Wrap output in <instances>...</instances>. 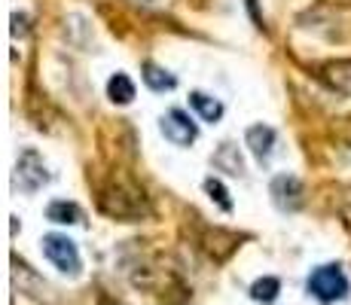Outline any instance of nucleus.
Returning a JSON list of instances; mask_svg holds the SVG:
<instances>
[{"mask_svg":"<svg viewBox=\"0 0 351 305\" xmlns=\"http://www.w3.org/2000/svg\"><path fill=\"white\" fill-rule=\"evenodd\" d=\"M308 293L318 302H339L348 293V278L339 266H318L308 275Z\"/></svg>","mask_w":351,"mask_h":305,"instance_id":"obj_1","label":"nucleus"},{"mask_svg":"<svg viewBox=\"0 0 351 305\" xmlns=\"http://www.w3.org/2000/svg\"><path fill=\"white\" fill-rule=\"evenodd\" d=\"M43 254L58 272L64 275H80V250L67 235H46L43 239Z\"/></svg>","mask_w":351,"mask_h":305,"instance_id":"obj_2","label":"nucleus"},{"mask_svg":"<svg viewBox=\"0 0 351 305\" xmlns=\"http://www.w3.org/2000/svg\"><path fill=\"white\" fill-rule=\"evenodd\" d=\"M46 180H49V174H46L43 159H40L34 150H25L22 156H19V162H16V183H19V189H25V193H37Z\"/></svg>","mask_w":351,"mask_h":305,"instance_id":"obj_3","label":"nucleus"},{"mask_svg":"<svg viewBox=\"0 0 351 305\" xmlns=\"http://www.w3.org/2000/svg\"><path fill=\"white\" fill-rule=\"evenodd\" d=\"M162 134L178 147H190L193 141L199 138V128H195V122L186 117L184 110H168L165 117H162Z\"/></svg>","mask_w":351,"mask_h":305,"instance_id":"obj_4","label":"nucleus"},{"mask_svg":"<svg viewBox=\"0 0 351 305\" xmlns=\"http://www.w3.org/2000/svg\"><path fill=\"white\" fill-rule=\"evenodd\" d=\"M272 202L281 211H296L302 205V186L293 174H278L272 180Z\"/></svg>","mask_w":351,"mask_h":305,"instance_id":"obj_5","label":"nucleus"},{"mask_svg":"<svg viewBox=\"0 0 351 305\" xmlns=\"http://www.w3.org/2000/svg\"><path fill=\"white\" fill-rule=\"evenodd\" d=\"M247 147H251V153L256 156V162H269V156H272V147H275V132L269 125H251L245 134Z\"/></svg>","mask_w":351,"mask_h":305,"instance_id":"obj_6","label":"nucleus"},{"mask_svg":"<svg viewBox=\"0 0 351 305\" xmlns=\"http://www.w3.org/2000/svg\"><path fill=\"white\" fill-rule=\"evenodd\" d=\"M190 107L205 122H217L220 117H223V104H220L217 98H211V95H205V92H193L190 95Z\"/></svg>","mask_w":351,"mask_h":305,"instance_id":"obj_7","label":"nucleus"},{"mask_svg":"<svg viewBox=\"0 0 351 305\" xmlns=\"http://www.w3.org/2000/svg\"><path fill=\"white\" fill-rule=\"evenodd\" d=\"M107 95H110L113 104H132L134 101V83L125 73H113L110 83H107Z\"/></svg>","mask_w":351,"mask_h":305,"instance_id":"obj_8","label":"nucleus"},{"mask_svg":"<svg viewBox=\"0 0 351 305\" xmlns=\"http://www.w3.org/2000/svg\"><path fill=\"white\" fill-rule=\"evenodd\" d=\"M46 217H49L52 223H67V226H73V223L83 220V211H80L73 202H52Z\"/></svg>","mask_w":351,"mask_h":305,"instance_id":"obj_9","label":"nucleus"},{"mask_svg":"<svg viewBox=\"0 0 351 305\" xmlns=\"http://www.w3.org/2000/svg\"><path fill=\"white\" fill-rule=\"evenodd\" d=\"M278 293H281L278 278H260V281L251 284V300H254V302L269 305V302L278 300Z\"/></svg>","mask_w":351,"mask_h":305,"instance_id":"obj_10","label":"nucleus"},{"mask_svg":"<svg viewBox=\"0 0 351 305\" xmlns=\"http://www.w3.org/2000/svg\"><path fill=\"white\" fill-rule=\"evenodd\" d=\"M144 83L150 86L153 92H168L174 89V77L159 64H144Z\"/></svg>","mask_w":351,"mask_h":305,"instance_id":"obj_11","label":"nucleus"},{"mask_svg":"<svg viewBox=\"0 0 351 305\" xmlns=\"http://www.w3.org/2000/svg\"><path fill=\"white\" fill-rule=\"evenodd\" d=\"M214 165L223 168V171H229V174H241V171H245V165H241V156H239V147H232V144L220 147L217 156H214Z\"/></svg>","mask_w":351,"mask_h":305,"instance_id":"obj_12","label":"nucleus"},{"mask_svg":"<svg viewBox=\"0 0 351 305\" xmlns=\"http://www.w3.org/2000/svg\"><path fill=\"white\" fill-rule=\"evenodd\" d=\"M205 193L211 195V202H217L223 211H232V199H229V193H226V186L220 180H214V178H208L205 180Z\"/></svg>","mask_w":351,"mask_h":305,"instance_id":"obj_13","label":"nucleus"},{"mask_svg":"<svg viewBox=\"0 0 351 305\" xmlns=\"http://www.w3.org/2000/svg\"><path fill=\"white\" fill-rule=\"evenodd\" d=\"M132 3H144V6H159V3H165V0H132Z\"/></svg>","mask_w":351,"mask_h":305,"instance_id":"obj_14","label":"nucleus"}]
</instances>
